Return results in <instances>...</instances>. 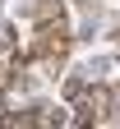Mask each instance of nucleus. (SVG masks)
<instances>
[{"mask_svg": "<svg viewBox=\"0 0 120 129\" xmlns=\"http://www.w3.org/2000/svg\"><path fill=\"white\" fill-rule=\"evenodd\" d=\"M69 28H65L60 19H51V23H37V32H32V42H28V60H46V64H60L65 55H69Z\"/></svg>", "mask_w": 120, "mask_h": 129, "instance_id": "f257e3e1", "label": "nucleus"}, {"mask_svg": "<svg viewBox=\"0 0 120 129\" xmlns=\"http://www.w3.org/2000/svg\"><path fill=\"white\" fill-rule=\"evenodd\" d=\"M28 14L37 23H51V19H60V0H37V5H28Z\"/></svg>", "mask_w": 120, "mask_h": 129, "instance_id": "f03ea898", "label": "nucleus"}, {"mask_svg": "<svg viewBox=\"0 0 120 129\" xmlns=\"http://www.w3.org/2000/svg\"><path fill=\"white\" fill-rule=\"evenodd\" d=\"M88 78H83V74H69V78H65V97H69V102H83V97H88Z\"/></svg>", "mask_w": 120, "mask_h": 129, "instance_id": "7ed1b4c3", "label": "nucleus"}, {"mask_svg": "<svg viewBox=\"0 0 120 129\" xmlns=\"http://www.w3.org/2000/svg\"><path fill=\"white\" fill-rule=\"evenodd\" d=\"M115 42H120V28H115Z\"/></svg>", "mask_w": 120, "mask_h": 129, "instance_id": "20e7f679", "label": "nucleus"}]
</instances>
